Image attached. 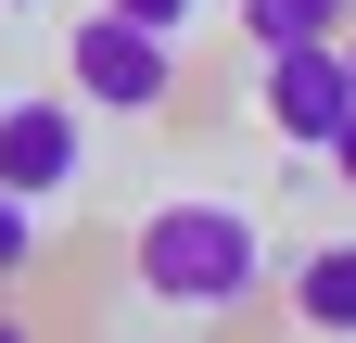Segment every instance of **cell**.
<instances>
[{
    "instance_id": "3",
    "label": "cell",
    "mask_w": 356,
    "mask_h": 343,
    "mask_svg": "<svg viewBox=\"0 0 356 343\" xmlns=\"http://www.w3.org/2000/svg\"><path fill=\"white\" fill-rule=\"evenodd\" d=\"M254 102H267V127H280L293 153H318L331 127L356 115V76H343L331 38H280V51H267V76H254Z\"/></svg>"
},
{
    "instance_id": "9",
    "label": "cell",
    "mask_w": 356,
    "mask_h": 343,
    "mask_svg": "<svg viewBox=\"0 0 356 343\" xmlns=\"http://www.w3.org/2000/svg\"><path fill=\"white\" fill-rule=\"evenodd\" d=\"M318 153H331V178H343V191H356V115H343V127H331V140H318Z\"/></svg>"
},
{
    "instance_id": "10",
    "label": "cell",
    "mask_w": 356,
    "mask_h": 343,
    "mask_svg": "<svg viewBox=\"0 0 356 343\" xmlns=\"http://www.w3.org/2000/svg\"><path fill=\"white\" fill-rule=\"evenodd\" d=\"M331 51H343V76H356V26H343V38H331Z\"/></svg>"
},
{
    "instance_id": "11",
    "label": "cell",
    "mask_w": 356,
    "mask_h": 343,
    "mask_svg": "<svg viewBox=\"0 0 356 343\" xmlns=\"http://www.w3.org/2000/svg\"><path fill=\"white\" fill-rule=\"evenodd\" d=\"M0 13H38V0H0Z\"/></svg>"
},
{
    "instance_id": "1",
    "label": "cell",
    "mask_w": 356,
    "mask_h": 343,
    "mask_svg": "<svg viewBox=\"0 0 356 343\" xmlns=\"http://www.w3.org/2000/svg\"><path fill=\"white\" fill-rule=\"evenodd\" d=\"M127 267H140V292L165 318H242L267 292V229L242 217V203L191 191V203H153V217L127 229Z\"/></svg>"
},
{
    "instance_id": "2",
    "label": "cell",
    "mask_w": 356,
    "mask_h": 343,
    "mask_svg": "<svg viewBox=\"0 0 356 343\" xmlns=\"http://www.w3.org/2000/svg\"><path fill=\"white\" fill-rule=\"evenodd\" d=\"M64 90L102 102V115H165L178 102V38L102 0V13H76V38H64Z\"/></svg>"
},
{
    "instance_id": "8",
    "label": "cell",
    "mask_w": 356,
    "mask_h": 343,
    "mask_svg": "<svg viewBox=\"0 0 356 343\" xmlns=\"http://www.w3.org/2000/svg\"><path fill=\"white\" fill-rule=\"evenodd\" d=\"M115 13H140V26H165V38H178V26L204 13V0H115Z\"/></svg>"
},
{
    "instance_id": "6",
    "label": "cell",
    "mask_w": 356,
    "mask_h": 343,
    "mask_svg": "<svg viewBox=\"0 0 356 343\" xmlns=\"http://www.w3.org/2000/svg\"><path fill=\"white\" fill-rule=\"evenodd\" d=\"M356 0H242V38L254 51H280V38H343Z\"/></svg>"
},
{
    "instance_id": "7",
    "label": "cell",
    "mask_w": 356,
    "mask_h": 343,
    "mask_svg": "<svg viewBox=\"0 0 356 343\" xmlns=\"http://www.w3.org/2000/svg\"><path fill=\"white\" fill-rule=\"evenodd\" d=\"M26 267H38V203L0 191V280H26Z\"/></svg>"
},
{
    "instance_id": "5",
    "label": "cell",
    "mask_w": 356,
    "mask_h": 343,
    "mask_svg": "<svg viewBox=\"0 0 356 343\" xmlns=\"http://www.w3.org/2000/svg\"><path fill=\"white\" fill-rule=\"evenodd\" d=\"M293 318L305 331H356V242H318L293 267Z\"/></svg>"
},
{
    "instance_id": "4",
    "label": "cell",
    "mask_w": 356,
    "mask_h": 343,
    "mask_svg": "<svg viewBox=\"0 0 356 343\" xmlns=\"http://www.w3.org/2000/svg\"><path fill=\"white\" fill-rule=\"evenodd\" d=\"M76 165H89V140H76V102H0V191H26V203H64L76 191Z\"/></svg>"
}]
</instances>
